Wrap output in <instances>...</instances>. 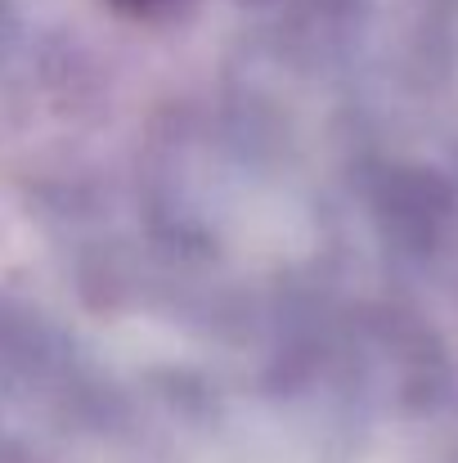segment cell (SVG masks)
<instances>
[{"instance_id": "1", "label": "cell", "mask_w": 458, "mask_h": 463, "mask_svg": "<svg viewBox=\"0 0 458 463\" xmlns=\"http://www.w3.org/2000/svg\"><path fill=\"white\" fill-rule=\"evenodd\" d=\"M117 9H131V14H149V9H162V5H171V0H113Z\"/></svg>"}]
</instances>
